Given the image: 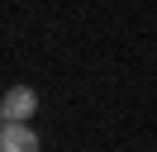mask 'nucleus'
Segmentation results:
<instances>
[{"mask_svg": "<svg viewBox=\"0 0 157 152\" xmlns=\"http://www.w3.org/2000/svg\"><path fill=\"white\" fill-rule=\"evenodd\" d=\"M0 152H38V133L29 119H5L0 124Z\"/></svg>", "mask_w": 157, "mask_h": 152, "instance_id": "obj_1", "label": "nucleus"}, {"mask_svg": "<svg viewBox=\"0 0 157 152\" xmlns=\"http://www.w3.org/2000/svg\"><path fill=\"white\" fill-rule=\"evenodd\" d=\"M33 109H38V95L29 86H10L0 100V119H33Z\"/></svg>", "mask_w": 157, "mask_h": 152, "instance_id": "obj_2", "label": "nucleus"}]
</instances>
